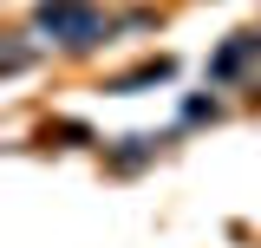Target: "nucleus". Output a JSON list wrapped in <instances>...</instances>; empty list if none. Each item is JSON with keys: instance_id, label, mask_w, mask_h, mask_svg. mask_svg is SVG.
Masks as SVG:
<instances>
[{"instance_id": "1", "label": "nucleus", "mask_w": 261, "mask_h": 248, "mask_svg": "<svg viewBox=\"0 0 261 248\" xmlns=\"http://www.w3.org/2000/svg\"><path fill=\"white\" fill-rule=\"evenodd\" d=\"M39 27L53 33V39H65V46H92L98 39V7H85V0H46L39 7Z\"/></svg>"}]
</instances>
